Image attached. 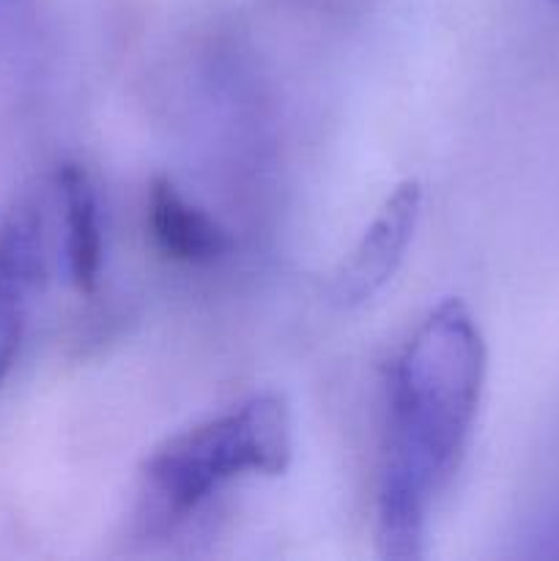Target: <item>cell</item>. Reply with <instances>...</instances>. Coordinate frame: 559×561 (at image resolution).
<instances>
[{
	"label": "cell",
	"mask_w": 559,
	"mask_h": 561,
	"mask_svg": "<svg viewBox=\"0 0 559 561\" xmlns=\"http://www.w3.org/2000/svg\"><path fill=\"white\" fill-rule=\"evenodd\" d=\"M58 195L64 208V252L69 279L80 294H93L102 272V225L99 197L91 175L80 162L58 168Z\"/></svg>",
	"instance_id": "obj_6"
},
{
	"label": "cell",
	"mask_w": 559,
	"mask_h": 561,
	"mask_svg": "<svg viewBox=\"0 0 559 561\" xmlns=\"http://www.w3.org/2000/svg\"><path fill=\"white\" fill-rule=\"evenodd\" d=\"M44 279V228L33 203L0 219V389L20 356L33 294Z\"/></svg>",
	"instance_id": "obj_4"
},
{
	"label": "cell",
	"mask_w": 559,
	"mask_h": 561,
	"mask_svg": "<svg viewBox=\"0 0 559 561\" xmlns=\"http://www.w3.org/2000/svg\"><path fill=\"white\" fill-rule=\"evenodd\" d=\"M290 458V411L280 394L266 392L159 444L142 463V482L164 518H181L236 477L283 474Z\"/></svg>",
	"instance_id": "obj_2"
},
{
	"label": "cell",
	"mask_w": 559,
	"mask_h": 561,
	"mask_svg": "<svg viewBox=\"0 0 559 561\" xmlns=\"http://www.w3.org/2000/svg\"><path fill=\"white\" fill-rule=\"evenodd\" d=\"M148 228L170 261L208 266L233 250L228 230L203 208L186 201L173 181L153 179L148 190Z\"/></svg>",
	"instance_id": "obj_5"
},
{
	"label": "cell",
	"mask_w": 559,
	"mask_h": 561,
	"mask_svg": "<svg viewBox=\"0 0 559 561\" xmlns=\"http://www.w3.org/2000/svg\"><path fill=\"white\" fill-rule=\"evenodd\" d=\"M554 3H557V5H559V0H554Z\"/></svg>",
	"instance_id": "obj_7"
},
{
	"label": "cell",
	"mask_w": 559,
	"mask_h": 561,
	"mask_svg": "<svg viewBox=\"0 0 559 561\" xmlns=\"http://www.w3.org/2000/svg\"><path fill=\"white\" fill-rule=\"evenodd\" d=\"M420 211L422 184L417 179L403 181L389 192L351 255L334 272L329 288L334 305L360 307L387 288L414 239Z\"/></svg>",
	"instance_id": "obj_3"
},
{
	"label": "cell",
	"mask_w": 559,
	"mask_h": 561,
	"mask_svg": "<svg viewBox=\"0 0 559 561\" xmlns=\"http://www.w3.org/2000/svg\"><path fill=\"white\" fill-rule=\"evenodd\" d=\"M486 370V340L460 299L433 307L395 359L376 491V542L384 559L425 557L433 499L469 442Z\"/></svg>",
	"instance_id": "obj_1"
}]
</instances>
